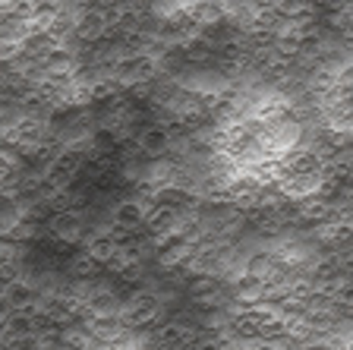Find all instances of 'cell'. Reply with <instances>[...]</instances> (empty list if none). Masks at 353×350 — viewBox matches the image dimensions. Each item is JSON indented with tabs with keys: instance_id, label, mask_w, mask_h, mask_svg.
<instances>
[{
	"instance_id": "9c48e42d",
	"label": "cell",
	"mask_w": 353,
	"mask_h": 350,
	"mask_svg": "<svg viewBox=\"0 0 353 350\" xmlns=\"http://www.w3.org/2000/svg\"><path fill=\"white\" fill-rule=\"evenodd\" d=\"M19 174H22V158L13 152V148L0 146V186L13 183Z\"/></svg>"
},
{
	"instance_id": "ba28073f",
	"label": "cell",
	"mask_w": 353,
	"mask_h": 350,
	"mask_svg": "<svg viewBox=\"0 0 353 350\" xmlns=\"http://www.w3.org/2000/svg\"><path fill=\"white\" fill-rule=\"evenodd\" d=\"M85 253H88V259H92L95 265L108 269V262L114 259V253H117V240H114V233H110V237H98V240L85 243Z\"/></svg>"
},
{
	"instance_id": "8992f818",
	"label": "cell",
	"mask_w": 353,
	"mask_h": 350,
	"mask_svg": "<svg viewBox=\"0 0 353 350\" xmlns=\"http://www.w3.org/2000/svg\"><path fill=\"white\" fill-rule=\"evenodd\" d=\"M98 271H101V265L92 262L85 249L66 259V278L70 281H98Z\"/></svg>"
},
{
	"instance_id": "277c9868",
	"label": "cell",
	"mask_w": 353,
	"mask_h": 350,
	"mask_svg": "<svg viewBox=\"0 0 353 350\" xmlns=\"http://www.w3.org/2000/svg\"><path fill=\"white\" fill-rule=\"evenodd\" d=\"M82 325H85L88 338L95 341V350L98 347H120L123 335L130 331L123 315H92V319H85Z\"/></svg>"
},
{
	"instance_id": "5b68a950",
	"label": "cell",
	"mask_w": 353,
	"mask_h": 350,
	"mask_svg": "<svg viewBox=\"0 0 353 350\" xmlns=\"http://www.w3.org/2000/svg\"><path fill=\"white\" fill-rule=\"evenodd\" d=\"M136 148H139L142 158H154L161 161L164 155L174 148V136H170V130L164 124H145L139 126V133H136Z\"/></svg>"
},
{
	"instance_id": "52a82bcc",
	"label": "cell",
	"mask_w": 353,
	"mask_h": 350,
	"mask_svg": "<svg viewBox=\"0 0 353 350\" xmlns=\"http://www.w3.org/2000/svg\"><path fill=\"white\" fill-rule=\"evenodd\" d=\"M19 221H22V208L16 202V196L0 190V237H10Z\"/></svg>"
},
{
	"instance_id": "7a4b0ae2",
	"label": "cell",
	"mask_w": 353,
	"mask_h": 350,
	"mask_svg": "<svg viewBox=\"0 0 353 350\" xmlns=\"http://www.w3.org/2000/svg\"><path fill=\"white\" fill-rule=\"evenodd\" d=\"M183 291L190 307L202 309V313H214V309L228 307V291H224L218 278H190Z\"/></svg>"
},
{
	"instance_id": "6da1fadb",
	"label": "cell",
	"mask_w": 353,
	"mask_h": 350,
	"mask_svg": "<svg viewBox=\"0 0 353 350\" xmlns=\"http://www.w3.org/2000/svg\"><path fill=\"white\" fill-rule=\"evenodd\" d=\"M158 60H152L148 54H132V57H126L123 64L114 70V76L110 79L117 82V88H139V86H152V79L158 76Z\"/></svg>"
},
{
	"instance_id": "30bf717a",
	"label": "cell",
	"mask_w": 353,
	"mask_h": 350,
	"mask_svg": "<svg viewBox=\"0 0 353 350\" xmlns=\"http://www.w3.org/2000/svg\"><path fill=\"white\" fill-rule=\"evenodd\" d=\"M300 350H338L334 344H328V341H309V344H303Z\"/></svg>"
},
{
	"instance_id": "3957f363",
	"label": "cell",
	"mask_w": 353,
	"mask_h": 350,
	"mask_svg": "<svg viewBox=\"0 0 353 350\" xmlns=\"http://www.w3.org/2000/svg\"><path fill=\"white\" fill-rule=\"evenodd\" d=\"M44 233H51L54 243L60 246H76L85 237V212H60L51 215L48 224H44Z\"/></svg>"
}]
</instances>
